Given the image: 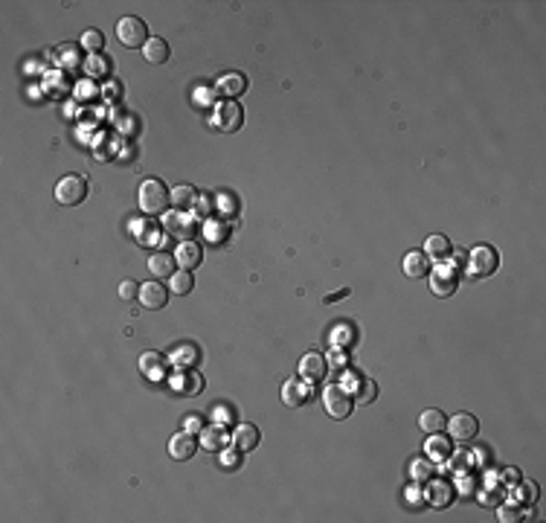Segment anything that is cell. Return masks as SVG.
<instances>
[{
  "instance_id": "6da1fadb",
  "label": "cell",
  "mask_w": 546,
  "mask_h": 523,
  "mask_svg": "<svg viewBox=\"0 0 546 523\" xmlns=\"http://www.w3.org/2000/svg\"><path fill=\"white\" fill-rule=\"evenodd\" d=\"M137 204H139V213L154 218V216H166L172 198H169V189H166L157 178H148V180H143V187H139Z\"/></svg>"
},
{
  "instance_id": "7a4b0ae2",
  "label": "cell",
  "mask_w": 546,
  "mask_h": 523,
  "mask_svg": "<svg viewBox=\"0 0 546 523\" xmlns=\"http://www.w3.org/2000/svg\"><path fill=\"white\" fill-rule=\"evenodd\" d=\"M323 407H326V413L331 419H346L349 413H352L355 399H352V392H349L343 384H329L323 390Z\"/></svg>"
},
{
  "instance_id": "3957f363",
  "label": "cell",
  "mask_w": 546,
  "mask_h": 523,
  "mask_svg": "<svg viewBox=\"0 0 546 523\" xmlns=\"http://www.w3.org/2000/svg\"><path fill=\"white\" fill-rule=\"evenodd\" d=\"M88 198V180L81 175H64L55 183V201L64 207H76Z\"/></svg>"
},
{
  "instance_id": "277c9868",
  "label": "cell",
  "mask_w": 546,
  "mask_h": 523,
  "mask_svg": "<svg viewBox=\"0 0 546 523\" xmlns=\"http://www.w3.org/2000/svg\"><path fill=\"white\" fill-rule=\"evenodd\" d=\"M468 271H471V276H491L494 271H497V265H500V253L491 247V245H477L471 253H468Z\"/></svg>"
},
{
  "instance_id": "5b68a950",
  "label": "cell",
  "mask_w": 546,
  "mask_h": 523,
  "mask_svg": "<svg viewBox=\"0 0 546 523\" xmlns=\"http://www.w3.org/2000/svg\"><path fill=\"white\" fill-rule=\"evenodd\" d=\"M117 38H119V44L128 47V50L146 47V41H148V26L139 21V18L128 15V18H122V21L117 23Z\"/></svg>"
},
{
  "instance_id": "8992f818",
  "label": "cell",
  "mask_w": 546,
  "mask_h": 523,
  "mask_svg": "<svg viewBox=\"0 0 546 523\" xmlns=\"http://www.w3.org/2000/svg\"><path fill=\"white\" fill-rule=\"evenodd\" d=\"M221 131H227V134H233V131H239L242 129V122H244V111H242V105L235 102V99H224V102L218 105V111H215V120H213Z\"/></svg>"
},
{
  "instance_id": "52a82bcc",
  "label": "cell",
  "mask_w": 546,
  "mask_h": 523,
  "mask_svg": "<svg viewBox=\"0 0 546 523\" xmlns=\"http://www.w3.org/2000/svg\"><path fill=\"white\" fill-rule=\"evenodd\" d=\"M131 236L137 238V245H143V247H157V245H163V227L154 218H137V221H131Z\"/></svg>"
},
{
  "instance_id": "ba28073f",
  "label": "cell",
  "mask_w": 546,
  "mask_h": 523,
  "mask_svg": "<svg viewBox=\"0 0 546 523\" xmlns=\"http://www.w3.org/2000/svg\"><path fill=\"white\" fill-rule=\"evenodd\" d=\"M297 372H300V381H305V384L311 387V384H320V381L326 378L329 363H326L323 355H317V352H308V355H302V361H300V366H297Z\"/></svg>"
},
{
  "instance_id": "9c48e42d",
  "label": "cell",
  "mask_w": 546,
  "mask_h": 523,
  "mask_svg": "<svg viewBox=\"0 0 546 523\" xmlns=\"http://www.w3.org/2000/svg\"><path fill=\"white\" fill-rule=\"evenodd\" d=\"M343 378H346L343 387L352 392L355 404H372L378 399V384H375L372 378H360V375H352V372H346Z\"/></svg>"
},
{
  "instance_id": "30bf717a",
  "label": "cell",
  "mask_w": 546,
  "mask_h": 523,
  "mask_svg": "<svg viewBox=\"0 0 546 523\" xmlns=\"http://www.w3.org/2000/svg\"><path fill=\"white\" fill-rule=\"evenodd\" d=\"M445 430L451 433L454 442H471L474 436L480 433V425H477V419H474L471 413H456L454 419H447Z\"/></svg>"
},
{
  "instance_id": "8fae6325",
  "label": "cell",
  "mask_w": 546,
  "mask_h": 523,
  "mask_svg": "<svg viewBox=\"0 0 546 523\" xmlns=\"http://www.w3.org/2000/svg\"><path fill=\"white\" fill-rule=\"evenodd\" d=\"M137 296H139V305L143 308L160 311V308H166V303H169V288L160 285L157 279H151V282H143V285H139Z\"/></svg>"
},
{
  "instance_id": "7c38bea8",
  "label": "cell",
  "mask_w": 546,
  "mask_h": 523,
  "mask_svg": "<svg viewBox=\"0 0 546 523\" xmlns=\"http://www.w3.org/2000/svg\"><path fill=\"white\" fill-rule=\"evenodd\" d=\"M459 285V274L451 271L447 265H436V271L430 274V291L436 296H451Z\"/></svg>"
},
{
  "instance_id": "4fadbf2b",
  "label": "cell",
  "mask_w": 546,
  "mask_h": 523,
  "mask_svg": "<svg viewBox=\"0 0 546 523\" xmlns=\"http://www.w3.org/2000/svg\"><path fill=\"white\" fill-rule=\"evenodd\" d=\"M169 384H172V390L180 392V395H198V392L204 390V378L195 372V370H177V372L169 378Z\"/></svg>"
},
{
  "instance_id": "5bb4252c",
  "label": "cell",
  "mask_w": 546,
  "mask_h": 523,
  "mask_svg": "<svg viewBox=\"0 0 546 523\" xmlns=\"http://www.w3.org/2000/svg\"><path fill=\"white\" fill-rule=\"evenodd\" d=\"M175 262L184 267V271H195L201 262H204V250L198 242H192V238H186V242H180L175 247Z\"/></svg>"
},
{
  "instance_id": "9a60e30c",
  "label": "cell",
  "mask_w": 546,
  "mask_h": 523,
  "mask_svg": "<svg viewBox=\"0 0 546 523\" xmlns=\"http://www.w3.org/2000/svg\"><path fill=\"white\" fill-rule=\"evenodd\" d=\"M425 256L430 259V262H436V265H445L447 259L454 256V247H451V238H445L442 233H436V236H430L427 242H425Z\"/></svg>"
},
{
  "instance_id": "2e32d148",
  "label": "cell",
  "mask_w": 546,
  "mask_h": 523,
  "mask_svg": "<svg viewBox=\"0 0 546 523\" xmlns=\"http://www.w3.org/2000/svg\"><path fill=\"white\" fill-rule=\"evenodd\" d=\"M451 500H454V486L445 483V479H436V477H433L430 486H427V491H425V503L436 506V508H445V506H451Z\"/></svg>"
},
{
  "instance_id": "e0dca14e",
  "label": "cell",
  "mask_w": 546,
  "mask_h": 523,
  "mask_svg": "<svg viewBox=\"0 0 546 523\" xmlns=\"http://www.w3.org/2000/svg\"><path fill=\"white\" fill-rule=\"evenodd\" d=\"M166 366H169V358L157 355V352H143V358H139V372H143L148 381H163Z\"/></svg>"
},
{
  "instance_id": "ac0fdd59",
  "label": "cell",
  "mask_w": 546,
  "mask_h": 523,
  "mask_svg": "<svg viewBox=\"0 0 546 523\" xmlns=\"http://www.w3.org/2000/svg\"><path fill=\"white\" fill-rule=\"evenodd\" d=\"M195 450H198V442L192 439V433H186V430H180V433H175L172 439H169V457L172 459H192L195 457Z\"/></svg>"
},
{
  "instance_id": "d6986e66",
  "label": "cell",
  "mask_w": 546,
  "mask_h": 523,
  "mask_svg": "<svg viewBox=\"0 0 546 523\" xmlns=\"http://www.w3.org/2000/svg\"><path fill=\"white\" fill-rule=\"evenodd\" d=\"M247 91V79L242 76V73H224V76H218V82H215V93H221L224 99H235V96H242Z\"/></svg>"
},
{
  "instance_id": "ffe728a7",
  "label": "cell",
  "mask_w": 546,
  "mask_h": 523,
  "mask_svg": "<svg viewBox=\"0 0 546 523\" xmlns=\"http://www.w3.org/2000/svg\"><path fill=\"white\" fill-rule=\"evenodd\" d=\"M259 439H262V433H259L256 425H239V428L233 430V436H230L233 448H239L242 454H247V450L259 448Z\"/></svg>"
},
{
  "instance_id": "44dd1931",
  "label": "cell",
  "mask_w": 546,
  "mask_h": 523,
  "mask_svg": "<svg viewBox=\"0 0 546 523\" xmlns=\"http://www.w3.org/2000/svg\"><path fill=\"white\" fill-rule=\"evenodd\" d=\"M425 450H427V459L445 462L454 454V439L451 436H442V433H430V439L425 442Z\"/></svg>"
},
{
  "instance_id": "7402d4cb",
  "label": "cell",
  "mask_w": 546,
  "mask_h": 523,
  "mask_svg": "<svg viewBox=\"0 0 546 523\" xmlns=\"http://www.w3.org/2000/svg\"><path fill=\"white\" fill-rule=\"evenodd\" d=\"M163 218H166V230H169V233L192 238V233H195V221L192 218L195 216H186V213H180V209H175V213H166Z\"/></svg>"
},
{
  "instance_id": "603a6c76",
  "label": "cell",
  "mask_w": 546,
  "mask_h": 523,
  "mask_svg": "<svg viewBox=\"0 0 546 523\" xmlns=\"http://www.w3.org/2000/svg\"><path fill=\"white\" fill-rule=\"evenodd\" d=\"M308 392H311V390H308L305 381L291 378V381H285V384H282V401L288 407H300V404L308 401Z\"/></svg>"
},
{
  "instance_id": "cb8c5ba5",
  "label": "cell",
  "mask_w": 546,
  "mask_h": 523,
  "mask_svg": "<svg viewBox=\"0 0 546 523\" xmlns=\"http://www.w3.org/2000/svg\"><path fill=\"white\" fill-rule=\"evenodd\" d=\"M445 425H447V419H445L442 410H436V407H427V410H422V416H418V428H422L427 436L430 433H442Z\"/></svg>"
},
{
  "instance_id": "d4e9b609",
  "label": "cell",
  "mask_w": 546,
  "mask_h": 523,
  "mask_svg": "<svg viewBox=\"0 0 546 523\" xmlns=\"http://www.w3.org/2000/svg\"><path fill=\"white\" fill-rule=\"evenodd\" d=\"M227 442H230L227 428L209 425V428L201 430V445H204V450H221V448H227Z\"/></svg>"
},
{
  "instance_id": "484cf974",
  "label": "cell",
  "mask_w": 546,
  "mask_h": 523,
  "mask_svg": "<svg viewBox=\"0 0 546 523\" xmlns=\"http://www.w3.org/2000/svg\"><path fill=\"white\" fill-rule=\"evenodd\" d=\"M172 198V207L180 209V213H186V209H192L195 204H198V192H195V187H189V183H184V187H175L169 192Z\"/></svg>"
},
{
  "instance_id": "4316f807",
  "label": "cell",
  "mask_w": 546,
  "mask_h": 523,
  "mask_svg": "<svg viewBox=\"0 0 546 523\" xmlns=\"http://www.w3.org/2000/svg\"><path fill=\"white\" fill-rule=\"evenodd\" d=\"M230 236V221L227 218H209L204 221V238L209 245H221Z\"/></svg>"
},
{
  "instance_id": "83f0119b",
  "label": "cell",
  "mask_w": 546,
  "mask_h": 523,
  "mask_svg": "<svg viewBox=\"0 0 546 523\" xmlns=\"http://www.w3.org/2000/svg\"><path fill=\"white\" fill-rule=\"evenodd\" d=\"M169 363H175L177 370H192L195 363H198V349L192 343H184V346H175L172 355H169Z\"/></svg>"
},
{
  "instance_id": "f1b7e54d",
  "label": "cell",
  "mask_w": 546,
  "mask_h": 523,
  "mask_svg": "<svg viewBox=\"0 0 546 523\" xmlns=\"http://www.w3.org/2000/svg\"><path fill=\"white\" fill-rule=\"evenodd\" d=\"M427 271H430V259L425 256L422 250H413V253L404 256V274H407V276L418 279V276H425Z\"/></svg>"
},
{
  "instance_id": "f546056e",
  "label": "cell",
  "mask_w": 546,
  "mask_h": 523,
  "mask_svg": "<svg viewBox=\"0 0 546 523\" xmlns=\"http://www.w3.org/2000/svg\"><path fill=\"white\" fill-rule=\"evenodd\" d=\"M143 55L151 64H163V61H169V44H166L163 38H148L143 47Z\"/></svg>"
},
{
  "instance_id": "4dcf8cb0",
  "label": "cell",
  "mask_w": 546,
  "mask_h": 523,
  "mask_svg": "<svg viewBox=\"0 0 546 523\" xmlns=\"http://www.w3.org/2000/svg\"><path fill=\"white\" fill-rule=\"evenodd\" d=\"M175 256H169V253H154V256L148 259V271L157 276V279H163V276H172L175 274Z\"/></svg>"
},
{
  "instance_id": "1f68e13d",
  "label": "cell",
  "mask_w": 546,
  "mask_h": 523,
  "mask_svg": "<svg viewBox=\"0 0 546 523\" xmlns=\"http://www.w3.org/2000/svg\"><path fill=\"white\" fill-rule=\"evenodd\" d=\"M410 477H413V483H430V479L436 477V465H433V459H413Z\"/></svg>"
},
{
  "instance_id": "d6a6232c",
  "label": "cell",
  "mask_w": 546,
  "mask_h": 523,
  "mask_svg": "<svg viewBox=\"0 0 546 523\" xmlns=\"http://www.w3.org/2000/svg\"><path fill=\"white\" fill-rule=\"evenodd\" d=\"M192 285H195V279H192V271H175L172 276H169V291H175V294H189L192 291Z\"/></svg>"
},
{
  "instance_id": "836d02e7",
  "label": "cell",
  "mask_w": 546,
  "mask_h": 523,
  "mask_svg": "<svg viewBox=\"0 0 546 523\" xmlns=\"http://www.w3.org/2000/svg\"><path fill=\"white\" fill-rule=\"evenodd\" d=\"M511 500L514 503H535L538 500V486L535 483H517L511 488Z\"/></svg>"
},
{
  "instance_id": "e575fe53",
  "label": "cell",
  "mask_w": 546,
  "mask_h": 523,
  "mask_svg": "<svg viewBox=\"0 0 546 523\" xmlns=\"http://www.w3.org/2000/svg\"><path fill=\"white\" fill-rule=\"evenodd\" d=\"M352 341H355V334H352V326H349V323H338V326L331 329V343L338 349H346Z\"/></svg>"
},
{
  "instance_id": "d590c367",
  "label": "cell",
  "mask_w": 546,
  "mask_h": 523,
  "mask_svg": "<svg viewBox=\"0 0 546 523\" xmlns=\"http://www.w3.org/2000/svg\"><path fill=\"white\" fill-rule=\"evenodd\" d=\"M81 47H85L90 55H99L102 47H105V35L99 30H88L85 35H81Z\"/></svg>"
},
{
  "instance_id": "8d00e7d4",
  "label": "cell",
  "mask_w": 546,
  "mask_h": 523,
  "mask_svg": "<svg viewBox=\"0 0 546 523\" xmlns=\"http://www.w3.org/2000/svg\"><path fill=\"white\" fill-rule=\"evenodd\" d=\"M218 462H221V468H227V471L242 468V450L239 448H221Z\"/></svg>"
},
{
  "instance_id": "74e56055",
  "label": "cell",
  "mask_w": 546,
  "mask_h": 523,
  "mask_svg": "<svg viewBox=\"0 0 546 523\" xmlns=\"http://www.w3.org/2000/svg\"><path fill=\"white\" fill-rule=\"evenodd\" d=\"M445 462H447V471L456 474V477H462V474H468V471H471V468H468V465H471V457H468V454H462V457L451 454Z\"/></svg>"
},
{
  "instance_id": "f35d334b",
  "label": "cell",
  "mask_w": 546,
  "mask_h": 523,
  "mask_svg": "<svg viewBox=\"0 0 546 523\" xmlns=\"http://www.w3.org/2000/svg\"><path fill=\"white\" fill-rule=\"evenodd\" d=\"M59 61H61V67H67V70H76L79 64H81V59H79V50L76 47H61L59 50Z\"/></svg>"
},
{
  "instance_id": "ab89813d",
  "label": "cell",
  "mask_w": 546,
  "mask_h": 523,
  "mask_svg": "<svg viewBox=\"0 0 546 523\" xmlns=\"http://www.w3.org/2000/svg\"><path fill=\"white\" fill-rule=\"evenodd\" d=\"M523 517H526V515H523L514 503L500 506V508H497V520H500V523H517V520H523Z\"/></svg>"
},
{
  "instance_id": "60d3db41",
  "label": "cell",
  "mask_w": 546,
  "mask_h": 523,
  "mask_svg": "<svg viewBox=\"0 0 546 523\" xmlns=\"http://www.w3.org/2000/svg\"><path fill=\"white\" fill-rule=\"evenodd\" d=\"M73 93H76L79 102H90V99H93L96 93H99V91H96V84H93L90 79H81V82L76 84V88H73Z\"/></svg>"
},
{
  "instance_id": "b9f144b4",
  "label": "cell",
  "mask_w": 546,
  "mask_h": 523,
  "mask_svg": "<svg viewBox=\"0 0 546 523\" xmlns=\"http://www.w3.org/2000/svg\"><path fill=\"white\" fill-rule=\"evenodd\" d=\"M85 70H88L90 76H105L110 67H108V61L102 59V53H99V55H88V61H85Z\"/></svg>"
},
{
  "instance_id": "7bdbcfd3",
  "label": "cell",
  "mask_w": 546,
  "mask_h": 523,
  "mask_svg": "<svg viewBox=\"0 0 546 523\" xmlns=\"http://www.w3.org/2000/svg\"><path fill=\"white\" fill-rule=\"evenodd\" d=\"M326 363L331 366V370H346V363H349V355H346V349H338L334 346L329 355H326Z\"/></svg>"
},
{
  "instance_id": "ee69618b",
  "label": "cell",
  "mask_w": 546,
  "mask_h": 523,
  "mask_svg": "<svg viewBox=\"0 0 546 523\" xmlns=\"http://www.w3.org/2000/svg\"><path fill=\"white\" fill-rule=\"evenodd\" d=\"M119 96H122V84L119 82L110 79V82L102 84V99H105V102H119Z\"/></svg>"
},
{
  "instance_id": "f6af8a7d",
  "label": "cell",
  "mask_w": 546,
  "mask_h": 523,
  "mask_svg": "<svg viewBox=\"0 0 546 523\" xmlns=\"http://www.w3.org/2000/svg\"><path fill=\"white\" fill-rule=\"evenodd\" d=\"M477 500H480L482 506H500L503 491H497V488H482V491L477 494Z\"/></svg>"
},
{
  "instance_id": "bcb514c9",
  "label": "cell",
  "mask_w": 546,
  "mask_h": 523,
  "mask_svg": "<svg viewBox=\"0 0 546 523\" xmlns=\"http://www.w3.org/2000/svg\"><path fill=\"white\" fill-rule=\"evenodd\" d=\"M230 421H233V410H230V407H215V413H213V425L224 428V425H230Z\"/></svg>"
},
{
  "instance_id": "7dc6e473",
  "label": "cell",
  "mask_w": 546,
  "mask_h": 523,
  "mask_svg": "<svg viewBox=\"0 0 546 523\" xmlns=\"http://www.w3.org/2000/svg\"><path fill=\"white\" fill-rule=\"evenodd\" d=\"M404 503H407V506H422L425 503L422 491H418L416 486H407V491H404Z\"/></svg>"
},
{
  "instance_id": "c3c4849f",
  "label": "cell",
  "mask_w": 546,
  "mask_h": 523,
  "mask_svg": "<svg viewBox=\"0 0 546 523\" xmlns=\"http://www.w3.org/2000/svg\"><path fill=\"white\" fill-rule=\"evenodd\" d=\"M134 294H139V288H137V282H131V279H125L122 285H119V296L122 300H134Z\"/></svg>"
},
{
  "instance_id": "681fc988",
  "label": "cell",
  "mask_w": 546,
  "mask_h": 523,
  "mask_svg": "<svg viewBox=\"0 0 546 523\" xmlns=\"http://www.w3.org/2000/svg\"><path fill=\"white\" fill-rule=\"evenodd\" d=\"M195 105H213V91H209V88H198V91H195Z\"/></svg>"
},
{
  "instance_id": "f907efd6",
  "label": "cell",
  "mask_w": 546,
  "mask_h": 523,
  "mask_svg": "<svg viewBox=\"0 0 546 523\" xmlns=\"http://www.w3.org/2000/svg\"><path fill=\"white\" fill-rule=\"evenodd\" d=\"M184 430H186V433H201V430H204L201 416H186V419H184Z\"/></svg>"
},
{
  "instance_id": "816d5d0a",
  "label": "cell",
  "mask_w": 546,
  "mask_h": 523,
  "mask_svg": "<svg viewBox=\"0 0 546 523\" xmlns=\"http://www.w3.org/2000/svg\"><path fill=\"white\" fill-rule=\"evenodd\" d=\"M503 483H520V474H517V468H506V471H503Z\"/></svg>"
}]
</instances>
